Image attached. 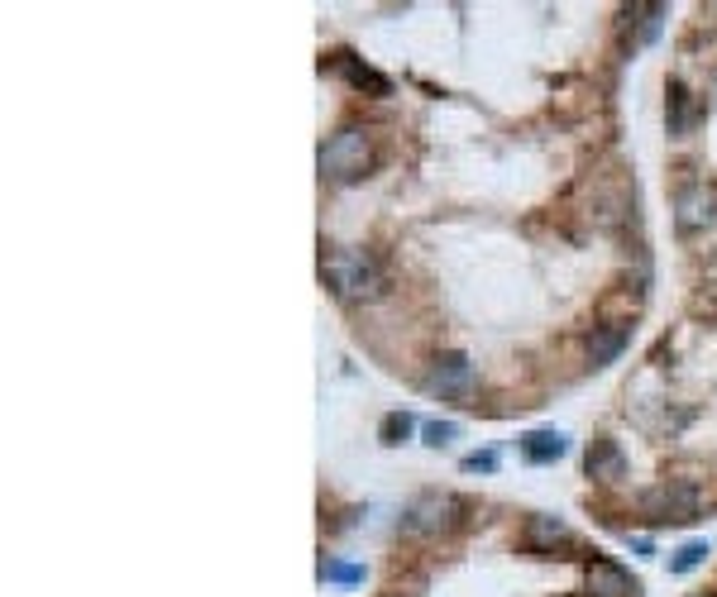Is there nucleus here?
Listing matches in <instances>:
<instances>
[{"mask_svg":"<svg viewBox=\"0 0 717 597\" xmlns=\"http://www.w3.org/2000/svg\"><path fill=\"white\" fill-rule=\"evenodd\" d=\"M522 540H526V550H536V555H555V545H565L569 540V526L560 521V516H531Z\"/></svg>","mask_w":717,"mask_h":597,"instance_id":"obj_10","label":"nucleus"},{"mask_svg":"<svg viewBox=\"0 0 717 597\" xmlns=\"http://www.w3.org/2000/svg\"><path fill=\"white\" fill-rule=\"evenodd\" d=\"M584 464H588V478H598V483H617V478L627 473L622 445H617V440H608V435L588 445V459H584Z\"/></svg>","mask_w":717,"mask_h":597,"instance_id":"obj_9","label":"nucleus"},{"mask_svg":"<svg viewBox=\"0 0 717 597\" xmlns=\"http://www.w3.org/2000/svg\"><path fill=\"white\" fill-rule=\"evenodd\" d=\"M717 220V196L694 182V187H684L679 192V215H674V225H679V235H694V230H708Z\"/></svg>","mask_w":717,"mask_h":597,"instance_id":"obj_5","label":"nucleus"},{"mask_svg":"<svg viewBox=\"0 0 717 597\" xmlns=\"http://www.w3.org/2000/svg\"><path fill=\"white\" fill-rule=\"evenodd\" d=\"M588 597H636V583H631L627 569H617L608 559H598V564H588V578H584Z\"/></svg>","mask_w":717,"mask_h":597,"instance_id":"obj_8","label":"nucleus"},{"mask_svg":"<svg viewBox=\"0 0 717 597\" xmlns=\"http://www.w3.org/2000/svg\"><path fill=\"white\" fill-rule=\"evenodd\" d=\"M493 464H498L493 454H474V459H464V469H469V473H478V469L488 473V469H493Z\"/></svg>","mask_w":717,"mask_h":597,"instance_id":"obj_17","label":"nucleus"},{"mask_svg":"<svg viewBox=\"0 0 717 597\" xmlns=\"http://www.w3.org/2000/svg\"><path fill=\"white\" fill-rule=\"evenodd\" d=\"M407 435H412V416H388V421H383V440H388V445H402Z\"/></svg>","mask_w":717,"mask_h":597,"instance_id":"obj_15","label":"nucleus"},{"mask_svg":"<svg viewBox=\"0 0 717 597\" xmlns=\"http://www.w3.org/2000/svg\"><path fill=\"white\" fill-rule=\"evenodd\" d=\"M459 497H450V492H421L412 507H407V516H402V531L407 535H435V531H450L459 521Z\"/></svg>","mask_w":717,"mask_h":597,"instance_id":"obj_3","label":"nucleus"},{"mask_svg":"<svg viewBox=\"0 0 717 597\" xmlns=\"http://www.w3.org/2000/svg\"><path fill=\"white\" fill-rule=\"evenodd\" d=\"M526 459H536V464H550V459H560L565 454V435L560 430H531L522 440Z\"/></svg>","mask_w":717,"mask_h":597,"instance_id":"obj_11","label":"nucleus"},{"mask_svg":"<svg viewBox=\"0 0 717 597\" xmlns=\"http://www.w3.org/2000/svg\"><path fill=\"white\" fill-rule=\"evenodd\" d=\"M321 578H330V583H359L364 569H359V564H335V559H326V564H321Z\"/></svg>","mask_w":717,"mask_h":597,"instance_id":"obj_14","label":"nucleus"},{"mask_svg":"<svg viewBox=\"0 0 717 597\" xmlns=\"http://www.w3.org/2000/svg\"><path fill=\"white\" fill-rule=\"evenodd\" d=\"M698 488L694 483H660L641 497V512L655 516V521H694L698 516Z\"/></svg>","mask_w":717,"mask_h":597,"instance_id":"obj_4","label":"nucleus"},{"mask_svg":"<svg viewBox=\"0 0 717 597\" xmlns=\"http://www.w3.org/2000/svg\"><path fill=\"white\" fill-rule=\"evenodd\" d=\"M426 440H431V445H450V440H455V421H431V426H426Z\"/></svg>","mask_w":717,"mask_h":597,"instance_id":"obj_16","label":"nucleus"},{"mask_svg":"<svg viewBox=\"0 0 717 597\" xmlns=\"http://www.w3.org/2000/svg\"><path fill=\"white\" fill-rule=\"evenodd\" d=\"M689 125H694V96L674 82L670 86V134H674V139H684V134H689Z\"/></svg>","mask_w":717,"mask_h":597,"instance_id":"obj_12","label":"nucleus"},{"mask_svg":"<svg viewBox=\"0 0 717 597\" xmlns=\"http://www.w3.org/2000/svg\"><path fill=\"white\" fill-rule=\"evenodd\" d=\"M703 559H708V540H689V545L670 559V569H674V574H689V569H698Z\"/></svg>","mask_w":717,"mask_h":597,"instance_id":"obj_13","label":"nucleus"},{"mask_svg":"<svg viewBox=\"0 0 717 597\" xmlns=\"http://www.w3.org/2000/svg\"><path fill=\"white\" fill-rule=\"evenodd\" d=\"M373 163V139L369 129H340L335 139H330L326 149H321V172H326L330 182H354V177H364Z\"/></svg>","mask_w":717,"mask_h":597,"instance_id":"obj_2","label":"nucleus"},{"mask_svg":"<svg viewBox=\"0 0 717 597\" xmlns=\"http://www.w3.org/2000/svg\"><path fill=\"white\" fill-rule=\"evenodd\" d=\"M321 278L349 301H378L388 292V278L369 249H330L321 258Z\"/></svg>","mask_w":717,"mask_h":597,"instance_id":"obj_1","label":"nucleus"},{"mask_svg":"<svg viewBox=\"0 0 717 597\" xmlns=\"http://www.w3.org/2000/svg\"><path fill=\"white\" fill-rule=\"evenodd\" d=\"M469 383H474V363L464 359V354H440L435 368L426 373V392H431V397H455V392H464Z\"/></svg>","mask_w":717,"mask_h":597,"instance_id":"obj_6","label":"nucleus"},{"mask_svg":"<svg viewBox=\"0 0 717 597\" xmlns=\"http://www.w3.org/2000/svg\"><path fill=\"white\" fill-rule=\"evenodd\" d=\"M627 340H631V325L627 320H612V325H593V335H588V344H584V354H588V363L593 368H608L622 349H627Z\"/></svg>","mask_w":717,"mask_h":597,"instance_id":"obj_7","label":"nucleus"}]
</instances>
